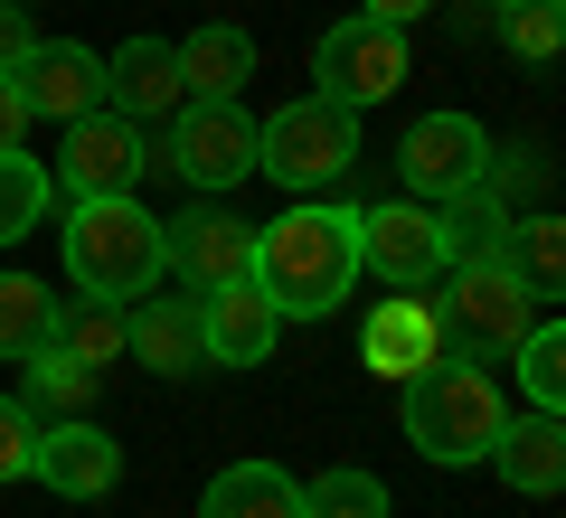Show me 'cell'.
Here are the masks:
<instances>
[{"instance_id":"6da1fadb","label":"cell","mask_w":566,"mask_h":518,"mask_svg":"<svg viewBox=\"0 0 566 518\" xmlns=\"http://www.w3.org/2000/svg\"><path fill=\"white\" fill-rule=\"evenodd\" d=\"M274 320H331L359 283V208H283L255 226V264H245Z\"/></svg>"},{"instance_id":"7a4b0ae2","label":"cell","mask_w":566,"mask_h":518,"mask_svg":"<svg viewBox=\"0 0 566 518\" xmlns=\"http://www.w3.org/2000/svg\"><path fill=\"white\" fill-rule=\"evenodd\" d=\"M406 387V443H416L434 472H463V462H482L491 453V434H501V415H510V397H501V378H491L482 359H424L416 378H397Z\"/></svg>"},{"instance_id":"3957f363","label":"cell","mask_w":566,"mask_h":518,"mask_svg":"<svg viewBox=\"0 0 566 518\" xmlns=\"http://www.w3.org/2000/svg\"><path fill=\"white\" fill-rule=\"evenodd\" d=\"M66 283L95 302H142L161 283V218H142V199H76V218H66Z\"/></svg>"},{"instance_id":"277c9868","label":"cell","mask_w":566,"mask_h":518,"mask_svg":"<svg viewBox=\"0 0 566 518\" xmlns=\"http://www.w3.org/2000/svg\"><path fill=\"white\" fill-rule=\"evenodd\" d=\"M547 302L528 293L520 274H510L501 255H482V264H444V349L453 359H510L520 349V330L538 320Z\"/></svg>"},{"instance_id":"5b68a950","label":"cell","mask_w":566,"mask_h":518,"mask_svg":"<svg viewBox=\"0 0 566 518\" xmlns=\"http://www.w3.org/2000/svg\"><path fill=\"white\" fill-rule=\"evenodd\" d=\"M359 160V114H340V104L303 95V104H283L274 123H255V170L274 189H331Z\"/></svg>"},{"instance_id":"8992f818","label":"cell","mask_w":566,"mask_h":518,"mask_svg":"<svg viewBox=\"0 0 566 518\" xmlns=\"http://www.w3.org/2000/svg\"><path fill=\"white\" fill-rule=\"evenodd\" d=\"M312 76H322V104L368 114V104H387V95L406 85V29H387V20H340V29H322Z\"/></svg>"},{"instance_id":"52a82bcc","label":"cell","mask_w":566,"mask_h":518,"mask_svg":"<svg viewBox=\"0 0 566 518\" xmlns=\"http://www.w3.org/2000/svg\"><path fill=\"white\" fill-rule=\"evenodd\" d=\"M161 160L199 189V199H218V189H237L245 170H255V114H245L237 95H227V104H180Z\"/></svg>"},{"instance_id":"ba28073f","label":"cell","mask_w":566,"mask_h":518,"mask_svg":"<svg viewBox=\"0 0 566 518\" xmlns=\"http://www.w3.org/2000/svg\"><path fill=\"white\" fill-rule=\"evenodd\" d=\"M482 160H491V133L472 114H424L416 133H406L397 170H406V199L444 208V199H463V189H482Z\"/></svg>"},{"instance_id":"9c48e42d","label":"cell","mask_w":566,"mask_h":518,"mask_svg":"<svg viewBox=\"0 0 566 518\" xmlns=\"http://www.w3.org/2000/svg\"><path fill=\"white\" fill-rule=\"evenodd\" d=\"M142 123H123V114H76L66 123V141H57V180L76 189V199H133L142 189Z\"/></svg>"},{"instance_id":"30bf717a","label":"cell","mask_w":566,"mask_h":518,"mask_svg":"<svg viewBox=\"0 0 566 518\" xmlns=\"http://www.w3.org/2000/svg\"><path fill=\"white\" fill-rule=\"evenodd\" d=\"M255 264V226L227 218V208H189V218H161V274H180L189 293H218V283H245Z\"/></svg>"},{"instance_id":"8fae6325","label":"cell","mask_w":566,"mask_h":518,"mask_svg":"<svg viewBox=\"0 0 566 518\" xmlns=\"http://www.w3.org/2000/svg\"><path fill=\"white\" fill-rule=\"evenodd\" d=\"M359 264L397 293L444 274V236H434V208L424 199H387V208H359Z\"/></svg>"},{"instance_id":"7c38bea8","label":"cell","mask_w":566,"mask_h":518,"mask_svg":"<svg viewBox=\"0 0 566 518\" xmlns=\"http://www.w3.org/2000/svg\"><path fill=\"white\" fill-rule=\"evenodd\" d=\"M10 85H20L29 123H39V114H48V123H76V114H95V104H104V57H95L85 39H39Z\"/></svg>"},{"instance_id":"4fadbf2b","label":"cell","mask_w":566,"mask_h":518,"mask_svg":"<svg viewBox=\"0 0 566 518\" xmlns=\"http://www.w3.org/2000/svg\"><path fill=\"white\" fill-rule=\"evenodd\" d=\"M29 480H48L57 499H104L123 480V443L104 434L95 415L76 424H39V453H29Z\"/></svg>"},{"instance_id":"5bb4252c","label":"cell","mask_w":566,"mask_h":518,"mask_svg":"<svg viewBox=\"0 0 566 518\" xmlns=\"http://www.w3.org/2000/svg\"><path fill=\"white\" fill-rule=\"evenodd\" d=\"M180 104H189V85H180V47H170V39H123L114 57H104V114L170 123Z\"/></svg>"},{"instance_id":"9a60e30c","label":"cell","mask_w":566,"mask_h":518,"mask_svg":"<svg viewBox=\"0 0 566 518\" xmlns=\"http://www.w3.org/2000/svg\"><path fill=\"white\" fill-rule=\"evenodd\" d=\"M123 349H133L151 378H199L208 368V330H199V302H123Z\"/></svg>"},{"instance_id":"2e32d148","label":"cell","mask_w":566,"mask_h":518,"mask_svg":"<svg viewBox=\"0 0 566 518\" xmlns=\"http://www.w3.org/2000/svg\"><path fill=\"white\" fill-rule=\"evenodd\" d=\"M482 462H491L520 499H557V490H566V424L538 415V405H528V415H501V434H491Z\"/></svg>"},{"instance_id":"e0dca14e","label":"cell","mask_w":566,"mask_h":518,"mask_svg":"<svg viewBox=\"0 0 566 518\" xmlns=\"http://www.w3.org/2000/svg\"><path fill=\"white\" fill-rule=\"evenodd\" d=\"M199 330H208V359L218 368H255L283 320H274V302L255 283H218V293H199Z\"/></svg>"},{"instance_id":"ac0fdd59","label":"cell","mask_w":566,"mask_h":518,"mask_svg":"<svg viewBox=\"0 0 566 518\" xmlns=\"http://www.w3.org/2000/svg\"><path fill=\"white\" fill-rule=\"evenodd\" d=\"M359 359L378 368V378H416L424 359H444V320H434V302H387V311L359 330Z\"/></svg>"},{"instance_id":"d6986e66","label":"cell","mask_w":566,"mask_h":518,"mask_svg":"<svg viewBox=\"0 0 566 518\" xmlns=\"http://www.w3.org/2000/svg\"><path fill=\"white\" fill-rule=\"evenodd\" d=\"M245 76H255V39H245L237 20H208V29H189V39H180V85H189V104H227Z\"/></svg>"},{"instance_id":"ffe728a7","label":"cell","mask_w":566,"mask_h":518,"mask_svg":"<svg viewBox=\"0 0 566 518\" xmlns=\"http://www.w3.org/2000/svg\"><path fill=\"white\" fill-rule=\"evenodd\" d=\"M199 518H303V480L283 472V462H227L208 480Z\"/></svg>"},{"instance_id":"44dd1931","label":"cell","mask_w":566,"mask_h":518,"mask_svg":"<svg viewBox=\"0 0 566 518\" xmlns=\"http://www.w3.org/2000/svg\"><path fill=\"white\" fill-rule=\"evenodd\" d=\"M20 368H29V387H20L29 424H76V415H95L104 378H95V368H76V359H66V349H48V339H39V349H29Z\"/></svg>"},{"instance_id":"7402d4cb","label":"cell","mask_w":566,"mask_h":518,"mask_svg":"<svg viewBox=\"0 0 566 518\" xmlns=\"http://www.w3.org/2000/svg\"><path fill=\"white\" fill-rule=\"evenodd\" d=\"M48 349H66L76 368H114L123 359V302H95V293L48 302Z\"/></svg>"},{"instance_id":"603a6c76","label":"cell","mask_w":566,"mask_h":518,"mask_svg":"<svg viewBox=\"0 0 566 518\" xmlns=\"http://www.w3.org/2000/svg\"><path fill=\"white\" fill-rule=\"evenodd\" d=\"M501 264H510V274H520L538 302H557V293H566V226L547 218V208L510 218V226H501Z\"/></svg>"},{"instance_id":"cb8c5ba5","label":"cell","mask_w":566,"mask_h":518,"mask_svg":"<svg viewBox=\"0 0 566 518\" xmlns=\"http://www.w3.org/2000/svg\"><path fill=\"white\" fill-rule=\"evenodd\" d=\"M501 226H510V199H491V189H463V199L434 208L444 264H482V255H501Z\"/></svg>"},{"instance_id":"d4e9b609","label":"cell","mask_w":566,"mask_h":518,"mask_svg":"<svg viewBox=\"0 0 566 518\" xmlns=\"http://www.w3.org/2000/svg\"><path fill=\"white\" fill-rule=\"evenodd\" d=\"M48 199H57L48 160H29V151H0V245L39 236V226H48Z\"/></svg>"},{"instance_id":"484cf974","label":"cell","mask_w":566,"mask_h":518,"mask_svg":"<svg viewBox=\"0 0 566 518\" xmlns=\"http://www.w3.org/2000/svg\"><path fill=\"white\" fill-rule=\"evenodd\" d=\"M510 359H520V397L538 405V415H557V405H566V330H557V311L528 320Z\"/></svg>"},{"instance_id":"4316f807","label":"cell","mask_w":566,"mask_h":518,"mask_svg":"<svg viewBox=\"0 0 566 518\" xmlns=\"http://www.w3.org/2000/svg\"><path fill=\"white\" fill-rule=\"evenodd\" d=\"M303 518H387V480L359 472V462H340V472L303 480Z\"/></svg>"},{"instance_id":"83f0119b","label":"cell","mask_w":566,"mask_h":518,"mask_svg":"<svg viewBox=\"0 0 566 518\" xmlns=\"http://www.w3.org/2000/svg\"><path fill=\"white\" fill-rule=\"evenodd\" d=\"M39 339H48V283L0 274V359H29Z\"/></svg>"},{"instance_id":"f1b7e54d","label":"cell","mask_w":566,"mask_h":518,"mask_svg":"<svg viewBox=\"0 0 566 518\" xmlns=\"http://www.w3.org/2000/svg\"><path fill=\"white\" fill-rule=\"evenodd\" d=\"M501 39H510V57L547 66L566 39V0H501Z\"/></svg>"},{"instance_id":"f546056e","label":"cell","mask_w":566,"mask_h":518,"mask_svg":"<svg viewBox=\"0 0 566 518\" xmlns=\"http://www.w3.org/2000/svg\"><path fill=\"white\" fill-rule=\"evenodd\" d=\"M29 453H39V424L20 397H0V480H29Z\"/></svg>"},{"instance_id":"4dcf8cb0","label":"cell","mask_w":566,"mask_h":518,"mask_svg":"<svg viewBox=\"0 0 566 518\" xmlns=\"http://www.w3.org/2000/svg\"><path fill=\"white\" fill-rule=\"evenodd\" d=\"M29 47H39V29H29V0H0V76H20Z\"/></svg>"},{"instance_id":"1f68e13d","label":"cell","mask_w":566,"mask_h":518,"mask_svg":"<svg viewBox=\"0 0 566 518\" xmlns=\"http://www.w3.org/2000/svg\"><path fill=\"white\" fill-rule=\"evenodd\" d=\"M20 133H29V104H20V85L0 76V151H20Z\"/></svg>"},{"instance_id":"d6a6232c","label":"cell","mask_w":566,"mask_h":518,"mask_svg":"<svg viewBox=\"0 0 566 518\" xmlns=\"http://www.w3.org/2000/svg\"><path fill=\"white\" fill-rule=\"evenodd\" d=\"M434 0H359V20H387V29H406V20H424Z\"/></svg>"},{"instance_id":"836d02e7","label":"cell","mask_w":566,"mask_h":518,"mask_svg":"<svg viewBox=\"0 0 566 518\" xmlns=\"http://www.w3.org/2000/svg\"><path fill=\"white\" fill-rule=\"evenodd\" d=\"M491 10H501V0H491Z\"/></svg>"}]
</instances>
